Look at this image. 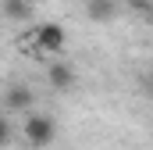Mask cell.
<instances>
[{"label": "cell", "mask_w": 153, "mask_h": 150, "mask_svg": "<svg viewBox=\"0 0 153 150\" xmlns=\"http://www.w3.org/2000/svg\"><path fill=\"white\" fill-rule=\"evenodd\" d=\"M22 136H25V143L29 147H50L53 140H57V122L50 118V114H39V111H29V118H25V125H22Z\"/></svg>", "instance_id": "1"}, {"label": "cell", "mask_w": 153, "mask_h": 150, "mask_svg": "<svg viewBox=\"0 0 153 150\" xmlns=\"http://www.w3.org/2000/svg\"><path fill=\"white\" fill-rule=\"evenodd\" d=\"M32 43L43 54H64L68 50V29L57 25V22H43L36 29V36H32Z\"/></svg>", "instance_id": "2"}, {"label": "cell", "mask_w": 153, "mask_h": 150, "mask_svg": "<svg viewBox=\"0 0 153 150\" xmlns=\"http://www.w3.org/2000/svg\"><path fill=\"white\" fill-rule=\"evenodd\" d=\"M36 104V97H32V89L25 86V82H11L7 89H4V107L7 111H29Z\"/></svg>", "instance_id": "3"}, {"label": "cell", "mask_w": 153, "mask_h": 150, "mask_svg": "<svg viewBox=\"0 0 153 150\" xmlns=\"http://www.w3.org/2000/svg\"><path fill=\"white\" fill-rule=\"evenodd\" d=\"M46 82H50L57 93H64V89L75 86V68H71L68 61H53V64L46 68Z\"/></svg>", "instance_id": "4"}, {"label": "cell", "mask_w": 153, "mask_h": 150, "mask_svg": "<svg viewBox=\"0 0 153 150\" xmlns=\"http://www.w3.org/2000/svg\"><path fill=\"white\" fill-rule=\"evenodd\" d=\"M85 11H89L93 22H114L117 4H114V0H85Z\"/></svg>", "instance_id": "5"}, {"label": "cell", "mask_w": 153, "mask_h": 150, "mask_svg": "<svg viewBox=\"0 0 153 150\" xmlns=\"http://www.w3.org/2000/svg\"><path fill=\"white\" fill-rule=\"evenodd\" d=\"M4 14L14 18V22H25V18L32 14V4H29V0H4Z\"/></svg>", "instance_id": "6"}, {"label": "cell", "mask_w": 153, "mask_h": 150, "mask_svg": "<svg viewBox=\"0 0 153 150\" xmlns=\"http://www.w3.org/2000/svg\"><path fill=\"white\" fill-rule=\"evenodd\" d=\"M7 140H11V125H7V118L0 114V147H4Z\"/></svg>", "instance_id": "7"}, {"label": "cell", "mask_w": 153, "mask_h": 150, "mask_svg": "<svg viewBox=\"0 0 153 150\" xmlns=\"http://www.w3.org/2000/svg\"><path fill=\"white\" fill-rule=\"evenodd\" d=\"M143 89H146V93H153V72L143 75Z\"/></svg>", "instance_id": "8"}]
</instances>
